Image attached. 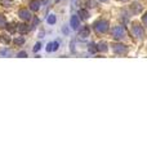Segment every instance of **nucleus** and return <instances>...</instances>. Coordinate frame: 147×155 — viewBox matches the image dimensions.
I'll list each match as a JSON object with an SVG mask.
<instances>
[{"label":"nucleus","instance_id":"2eb2a0df","mask_svg":"<svg viewBox=\"0 0 147 155\" xmlns=\"http://www.w3.org/2000/svg\"><path fill=\"white\" fill-rule=\"evenodd\" d=\"M47 21H48L49 25H54V23H56V16H54V14H50Z\"/></svg>","mask_w":147,"mask_h":155},{"label":"nucleus","instance_id":"20e7f679","mask_svg":"<svg viewBox=\"0 0 147 155\" xmlns=\"http://www.w3.org/2000/svg\"><path fill=\"white\" fill-rule=\"evenodd\" d=\"M114 52L116 54H120V56H124V54L128 53V48L123 44H115L114 45Z\"/></svg>","mask_w":147,"mask_h":155},{"label":"nucleus","instance_id":"5701e85b","mask_svg":"<svg viewBox=\"0 0 147 155\" xmlns=\"http://www.w3.org/2000/svg\"><path fill=\"white\" fill-rule=\"evenodd\" d=\"M100 1H107V0H100Z\"/></svg>","mask_w":147,"mask_h":155},{"label":"nucleus","instance_id":"6ab92c4d","mask_svg":"<svg viewBox=\"0 0 147 155\" xmlns=\"http://www.w3.org/2000/svg\"><path fill=\"white\" fill-rule=\"evenodd\" d=\"M58 45H59L58 42H54V43H53V51H57V49H58Z\"/></svg>","mask_w":147,"mask_h":155},{"label":"nucleus","instance_id":"0eeeda50","mask_svg":"<svg viewBox=\"0 0 147 155\" xmlns=\"http://www.w3.org/2000/svg\"><path fill=\"white\" fill-rule=\"evenodd\" d=\"M17 31L23 35V34H27L28 31H30V27L26 23H21V25H17Z\"/></svg>","mask_w":147,"mask_h":155},{"label":"nucleus","instance_id":"ddd939ff","mask_svg":"<svg viewBox=\"0 0 147 155\" xmlns=\"http://www.w3.org/2000/svg\"><path fill=\"white\" fill-rule=\"evenodd\" d=\"M88 51L90 52V53H96V52L98 51L97 45H96V44H93V43H90V44H89V47H88Z\"/></svg>","mask_w":147,"mask_h":155},{"label":"nucleus","instance_id":"f03ea898","mask_svg":"<svg viewBox=\"0 0 147 155\" xmlns=\"http://www.w3.org/2000/svg\"><path fill=\"white\" fill-rule=\"evenodd\" d=\"M94 30L97 34H103L108 30V22L106 20H100L94 23Z\"/></svg>","mask_w":147,"mask_h":155},{"label":"nucleus","instance_id":"b1692460","mask_svg":"<svg viewBox=\"0 0 147 155\" xmlns=\"http://www.w3.org/2000/svg\"><path fill=\"white\" fill-rule=\"evenodd\" d=\"M121 1H128V0H121Z\"/></svg>","mask_w":147,"mask_h":155},{"label":"nucleus","instance_id":"9b49d317","mask_svg":"<svg viewBox=\"0 0 147 155\" xmlns=\"http://www.w3.org/2000/svg\"><path fill=\"white\" fill-rule=\"evenodd\" d=\"M97 48H98V51H101V52H107V44H106L105 42H101L97 44Z\"/></svg>","mask_w":147,"mask_h":155},{"label":"nucleus","instance_id":"4468645a","mask_svg":"<svg viewBox=\"0 0 147 155\" xmlns=\"http://www.w3.org/2000/svg\"><path fill=\"white\" fill-rule=\"evenodd\" d=\"M79 16H80L81 20H86L88 18V12L85 9H81V11H79Z\"/></svg>","mask_w":147,"mask_h":155},{"label":"nucleus","instance_id":"6e6552de","mask_svg":"<svg viewBox=\"0 0 147 155\" xmlns=\"http://www.w3.org/2000/svg\"><path fill=\"white\" fill-rule=\"evenodd\" d=\"M89 34H90V28H89V26H84V27L81 28L80 31H79V36L83 38V39L88 38V36H89Z\"/></svg>","mask_w":147,"mask_h":155},{"label":"nucleus","instance_id":"f8f14e48","mask_svg":"<svg viewBox=\"0 0 147 155\" xmlns=\"http://www.w3.org/2000/svg\"><path fill=\"white\" fill-rule=\"evenodd\" d=\"M23 43H25V38L23 36H17L16 39H14V44L16 45H22Z\"/></svg>","mask_w":147,"mask_h":155},{"label":"nucleus","instance_id":"aec40b11","mask_svg":"<svg viewBox=\"0 0 147 155\" xmlns=\"http://www.w3.org/2000/svg\"><path fill=\"white\" fill-rule=\"evenodd\" d=\"M17 57H27V53L26 52H20V53L17 54Z\"/></svg>","mask_w":147,"mask_h":155},{"label":"nucleus","instance_id":"1a4fd4ad","mask_svg":"<svg viewBox=\"0 0 147 155\" xmlns=\"http://www.w3.org/2000/svg\"><path fill=\"white\" fill-rule=\"evenodd\" d=\"M131 11H132V13H134V14H138V13H141V11H142V5L139 3H133L131 5Z\"/></svg>","mask_w":147,"mask_h":155},{"label":"nucleus","instance_id":"7ed1b4c3","mask_svg":"<svg viewBox=\"0 0 147 155\" xmlns=\"http://www.w3.org/2000/svg\"><path fill=\"white\" fill-rule=\"evenodd\" d=\"M132 32H133V35L136 38H138V39H142V38L144 36V31L139 23H134L133 27H132Z\"/></svg>","mask_w":147,"mask_h":155},{"label":"nucleus","instance_id":"4be33fe9","mask_svg":"<svg viewBox=\"0 0 147 155\" xmlns=\"http://www.w3.org/2000/svg\"><path fill=\"white\" fill-rule=\"evenodd\" d=\"M0 54H1V56H4V54H9V51H1L0 52Z\"/></svg>","mask_w":147,"mask_h":155},{"label":"nucleus","instance_id":"9d476101","mask_svg":"<svg viewBox=\"0 0 147 155\" xmlns=\"http://www.w3.org/2000/svg\"><path fill=\"white\" fill-rule=\"evenodd\" d=\"M40 0H32L30 3V9L31 11H34V12H36V11H39L40 9Z\"/></svg>","mask_w":147,"mask_h":155},{"label":"nucleus","instance_id":"423d86ee","mask_svg":"<svg viewBox=\"0 0 147 155\" xmlns=\"http://www.w3.org/2000/svg\"><path fill=\"white\" fill-rule=\"evenodd\" d=\"M70 25H71V27L74 28V30H78L79 26H80V21H79L78 16H72V17L70 18Z\"/></svg>","mask_w":147,"mask_h":155},{"label":"nucleus","instance_id":"412c9836","mask_svg":"<svg viewBox=\"0 0 147 155\" xmlns=\"http://www.w3.org/2000/svg\"><path fill=\"white\" fill-rule=\"evenodd\" d=\"M142 21H143V23H144V25H146V26H147V13L144 14L143 17H142Z\"/></svg>","mask_w":147,"mask_h":155},{"label":"nucleus","instance_id":"f257e3e1","mask_svg":"<svg viewBox=\"0 0 147 155\" xmlns=\"http://www.w3.org/2000/svg\"><path fill=\"white\" fill-rule=\"evenodd\" d=\"M111 34H112V36H114V39L121 40L125 38V34H127V32H125L124 26H116V27H114L111 30Z\"/></svg>","mask_w":147,"mask_h":155},{"label":"nucleus","instance_id":"39448f33","mask_svg":"<svg viewBox=\"0 0 147 155\" xmlns=\"http://www.w3.org/2000/svg\"><path fill=\"white\" fill-rule=\"evenodd\" d=\"M18 16H20V18L23 21H30L31 18H32L30 11H27V9H21V11L18 12Z\"/></svg>","mask_w":147,"mask_h":155},{"label":"nucleus","instance_id":"dca6fc26","mask_svg":"<svg viewBox=\"0 0 147 155\" xmlns=\"http://www.w3.org/2000/svg\"><path fill=\"white\" fill-rule=\"evenodd\" d=\"M1 27H7V20L4 18V16L0 14V28Z\"/></svg>","mask_w":147,"mask_h":155},{"label":"nucleus","instance_id":"f3484780","mask_svg":"<svg viewBox=\"0 0 147 155\" xmlns=\"http://www.w3.org/2000/svg\"><path fill=\"white\" fill-rule=\"evenodd\" d=\"M40 48H42V44H40V43H36L35 47H34V52H38Z\"/></svg>","mask_w":147,"mask_h":155},{"label":"nucleus","instance_id":"a211bd4d","mask_svg":"<svg viewBox=\"0 0 147 155\" xmlns=\"http://www.w3.org/2000/svg\"><path fill=\"white\" fill-rule=\"evenodd\" d=\"M53 51V43H49L47 45V52H52Z\"/></svg>","mask_w":147,"mask_h":155}]
</instances>
